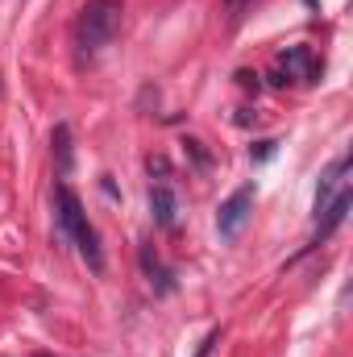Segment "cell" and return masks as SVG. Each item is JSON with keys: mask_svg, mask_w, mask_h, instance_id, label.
<instances>
[{"mask_svg": "<svg viewBox=\"0 0 353 357\" xmlns=\"http://www.w3.org/2000/svg\"><path fill=\"white\" fill-rule=\"evenodd\" d=\"M54 212H59V225H63V233L71 237V245H75L80 258L88 262V270L91 274H104V245H100V237H96V229H91L80 195H75L67 183L54 187Z\"/></svg>", "mask_w": 353, "mask_h": 357, "instance_id": "6da1fadb", "label": "cell"}, {"mask_svg": "<svg viewBox=\"0 0 353 357\" xmlns=\"http://www.w3.org/2000/svg\"><path fill=\"white\" fill-rule=\"evenodd\" d=\"M121 13H125V0H88L80 8V17H75V46H80L84 59L100 54L117 38Z\"/></svg>", "mask_w": 353, "mask_h": 357, "instance_id": "7a4b0ae2", "label": "cell"}, {"mask_svg": "<svg viewBox=\"0 0 353 357\" xmlns=\"http://www.w3.org/2000/svg\"><path fill=\"white\" fill-rule=\"evenodd\" d=\"M250 212H254V183H241L216 212V233L220 241H237L241 229L250 225Z\"/></svg>", "mask_w": 353, "mask_h": 357, "instance_id": "3957f363", "label": "cell"}, {"mask_svg": "<svg viewBox=\"0 0 353 357\" xmlns=\"http://www.w3.org/2000/svg\"><path fill=\"white\" fill-rule=\"evenodd\" d=\"M350 204H353V195H350V187L341 183V187H337V195H333V199H329V204L320 208L324 216H320V225H316V241H312V245L329 241V237H333V233H337V229L345 225V216H350Z\"/></svg>", "mask_w": 353, "mask_h": 357, "instance_id": "277c9868", "label": "cell"}, {"mask_svg": "<svg viewBox=\"0 0 353 357\" xmlns=\"http://www.w3.org/2000/svg\"><path fill=\"white\" fill-rule=\"evenodd\" d=\"M150 216H154V225L158 229H175L179 220V195L171 183H154L150 187Z\"/></svg>", "mask_w": 353, "mask_h": 357, "instance_id": "5b68a950", "label": "cell"}, {"mask_svg": "<svg viewBox=\"0 0 353 357\" xmlns=\"http://www.w3.org/2000/svg\"><path fill=\"white\" fill-rule=\"evenodd\" d=\"M278 67H283L287 79H320V63L312 59L308 46H291V50H283V54H278Z\"/></svg>", "mask_w": 353, "mask_h": 357, "instance_id": "8992f818", "label": "cell"}, {"mask_svg": "<svg viewBox=\"0 0 353 357\" xmlns=\"http://www.w3.org/2000/svg\"><path fill=\"white\" fill-rule=\"evenodd\" d=\"M142 270H146V278H150V287H154L158 295H171L175 278H171V270L163 266V258H158L154 245H142Z\"/></svg>", "mask_w": 353, "mask_h": 357, "instance_id": "52a82bcc", "label": "cell"}, {"mask_svg": "<svg viewBox=\"0 0 353 357\" xmlns=\"http://www.w3.org/2000/svg\"><path fill=\"white\" fill-rule=\"evenodd\" d=\"M50 146H54V167H59V178H67L75 171V146H71V129L67 125H54L50 133Z\"/></svg>", "mask_w": 353, "mask_h": 357, "instance_id": "ba28073f", "label": "cell"}, {"mask_svg": "<svg viewBox=\"0 0 353 357\" xmlns=\"http://www.w3.org/2000/svg\"><path fill=\"white\" fill-rule=\"evenodd\" d=\"M345 171H350V158H337V162H333V167L324 171V178H320V187H316V212H320V208H324V204H329V199L337 195V187L345 183V178H341Z\"/></svg>", "mask_w": 353, "mask_h": 357, "instance_id": "9c48e42d", "label": "cell"}, {"mask_svg": "<svg viewBox=\"0 0 353 357\" xmlns=\"http://www.w3.org/2000/svg\"><path fill=\"white\" fill-rule=\"evenodd\" d=\"M146 167H150V175H158V183H167V175H171V162H167L163 154H150Z\"/></svg>", "mask_w": 353, "mask_h": 357, "instance_id": "30bf717a", "label": "cell"}, {"mask_svg": "<svg viewBox=\"0 0 353 357\" xmlns=\"http://www.w3.org/2000/svg\"><path fill=\"white\" fill-rule=\"evenodd\" d=\"M183 146H187V154L195 158V167H208V154H204V142H195V137H187Z\"/></svg>", "mask_w": 353, "mask_h": 357, "instance_id": "8fae6325", "label": "cell"}, {"mask_svg": "<svg viewBox=\"0 0 353 357\" xmlns=\"http://www.w3.org/2000/svg\"><path fill=\"white\" fill-rule=\"evenodd\" d=\"M216 341H220V328H212V333L204 337V345L195 349V357H208V354H212V345H216Z\"/></svg>", "mask_w": 353, "mask_h": 357, "instance_id": "7c38bea8", "label": "cell"}, {"mask_svg": "<svg viewBox=\"0 0 353 357\" xmlns=\"http://www.w3.org/2000/svg\"><path fill=\"white\" fill-rule=\"evenodd\" d=\"M274 146H278V142H258V150H254V162H266V158L274 154Z\"/></svg>", "mask_w": 353, "mask_h": 357, "instance_id": "4fadbf2b", "label": "cell"}, {"mask_svg": "<svg viewBox=\"0 0 353 357\" xmlns=\"http://www.w3.org/2000/svg\"><path fill=\"white\" fill-rule=\"evenodd\" d=\"M229 4V21H237L241 17V8H246V0H225Z\"/></svg>", "mask_w": 353, "mask_h": 357, "instance_id": "5bb4252c", "label": "cell"}, {"mask_svg": "<svg viewBox=\"0 0 353 357\" xmlns=\"http://www.w3.org/2000/svg\"><path fill=\"white\" fill-rule=\"evenodd\" d=\"M237 84H241V88H254V91H258V75H250V71H241V75H237Z\"/></svg>", "mask_w": 353, "mask_h": 357, "instance_id": "9a60e30c", "label": "cell"}]
</instances>
